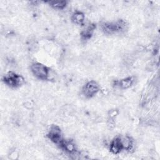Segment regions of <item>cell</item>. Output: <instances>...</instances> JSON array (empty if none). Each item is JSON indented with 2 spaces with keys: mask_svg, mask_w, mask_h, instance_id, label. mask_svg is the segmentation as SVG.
Segmentation results:
<instances>
[{
  "mask_svg": "<svg viewBox=\"0 0 160 160\" xmlns=\"http://www.w3.org/2000/svg\"><path fill=\"white\" fill-rule=\"evenodd\" d=\"M32 74L38 79L48 80L50 74V69L46 66L40 62H34L31 65Z\"/></svg>",
  "mask_w": 160,
  "mask_h": 160,
  "instance_id": "7a4b0ae2",
  "label": "cell"
},
{
  "mask_svg": "<svg viewBox=\"0 0 160 160\" xmlns=\"http://www.w3.org/2000/svg\"><path fill=\"white\" fill-rule=\"evenodd\" d=\"M47 137L51 141L59 146L64 140L61 128L58 125L55 124H52L50 126L47 133Z\"/></svg>",
  "mask_w": 160,
  "mask_h": 160,
  "instance_id": "277c9868",
  "label": "cell"
},
{
  "mask_svg": "<svg viewBox=\"0 0 160 160\" xmlns=\"http://www.w3.org/2000/svg\"><path fill=\"white\" fill-rule=\"evenodd\" d=\"M49 5L55 9H63L67 6V1H50L48 2Z\"/></svg>",
  "mask_w": 160,
  "mask_h": 160,
  "instance_id": "7c38bea8",
  "label": "cell"
},
{
  "mask_svg": "<svg viewBox=\"0 0 160 160\" xmlns=\"http://www.w3.org/2000/svg\"><path fill=\"white\" fill-rule=\"evenodd\" d=\"M127 27L126 21L119 19L114 22H103L101 25L102 31L106 34H114L124 31Z\"/></svg>",
  "mask_w": 160,
  "mask_h": 160,
  "instance_id": "6da1fadb",
  "label": "cell"
},
{
  "mask_svg": "<svg viewBox=\"0 0 160 160\" xmlns=\"http://www.w3.org/2000/svg\"><path fill=\"white\" fill-rule=\"evenodd\" d=\"M121 142L123 148V150L126 151H130L133 148L134 146V141L132 138L130 136H121Z\"/></svg>",
  "mask_w": 160,
  "mask_h": 160,
  "instance_id": "30bf717a",
  "label": "cell"
},
{
  "mask_svg": "<svg viewBox=\"0 0 160 160\" xmlns=\"http://www.w3.org/2000/svg\"><path fill=\"white\" fill-rule=\"evenodd\" d=\"M123 150L121 136H116L110 142L109 151L113 154H118Z\"/></svg>",
  "mask_w": 160,
  "mask_h": 160,
  "instance_id": "8992f818",
  "label": "cell"
},
{
  "mask_svg": "<svg viewBox=\"0 0 160 160\" xmlns=\"http://www.w3.org/2000/svg\"><path fill=\"white\" fill-rule=\"evenodd\" d=\"M60 147L69 154H74L76 151V145L72 140H63Z\"/></svg>",
  "mask_w": 160,
  "mask_h": 160,
  "instance_id": "ba28073f",
  "label": "cell"
},
{
  "mask_svg": "<svg viewBox=\"0 0 160 160\" xmlns=\"http://www.w3.org/2000/svg\"><path fill=\"white\" fill-rule=\"evenodd\" d=\"M96 28V24H89L85 29H84L81 32V38L82 41H88L90 39L93 34L94 31Z\"/></svg>",
  "mask_w": 160,
  "mask_h": 160,
  "instance_id": "52a82bcc",
  "label": "cell"
},
{
  "mask_svg": "<svg viewBox=\"0 0 160 160\" xmlns=\"http://www.w3.org/2000/svg\"><path fill=\"white\" fill-rule=\"evenodd\" d=\"M134 82V77L128 76L117 82V86L121 89H126L131 87Z\"/></svg>",
  "mask_w": 160,
  "mask_h": 160,
  "instance_id": "9c48e42d",
  "label": "cell"
},
{
  "mask_svg": "<svg viewBox=\"0 0 160 160\" xmlns=\"http://www.w3.org/2000/svg\"><path fill=\"white\" fill-rule=\"evenodd\" d=\"M85 19V16L83 12L81 11L74 12L71 16V21L76 24H82Z\"/></svg>",
  "mask_w": 160,
  "mask_h": 160,
  "instance_id": "8fae6325",
  "label": "cell"
},
{
  "mask_svg": "<svg viewBox=\"0 0 160 160\" xmlns=\"http://www.w3.org/2000/svg\"><path fill=\"white\" fill-rule=\"evenodd\" d=\"M2 81L5 84L11 88L20 87L24 82V78L19 74L12 71H9L2 78Z\"/></svg>",
  "mask_w": 160,
  "mask_h": 160,
  "instance_id": "3957f363",
  "label": "cell"
},
{
  "mask_svg": "<svg viewBox=\"0 0 160 160\" xmlns=\"http://www.w3.org/2000/svg\"><path fill=\"white\" fill-rule=\"evenodd\" d=\"M99 89L100 88L97 82L91 80L87 82L82 87V94L85 98L90 99L96 95L99 91Z\"/></svg>",
  "mask_w": 160,
  "mask_h": 160,
  "instance_id": "5b68a950",
  "label": "cell"
}]
</instances>
